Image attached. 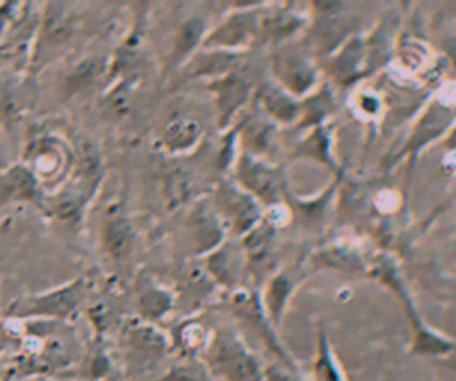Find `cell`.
Segmentation results:
<instances>
[{
  "instance_id": "cell-1",
  "label": "cell",
  "mask_w": 456,
  "mask_h": 381,
  "mask_svg": "<svg viewBox=\"0 0 456 381\" xmlns=\"http://www.w3.org/2000/svg\"><path fill=\"white\" fill-rule=\"evenodd\" d=\"M87 276H78L77 280L52 288L41 294L20 296L7 306V317L23 320H57L68 322L82 308L89 292Z\"/></svg>"
},
{
  "instance_id": "cell-2",
  "label": "cell",
  "mask_w": 456,
  "mask_h": 381,
  "mask_svg": "<svg viewBox=\"0 0 456 381\" xmlns=\"http://www.w3.org/2000/svg\"><path fill=\"white\" fill-rule=\"evenodd\" d=\"M78 18L69 4H48L43 11L41 23L36 36V45L32 52V68L39 69L46 66L48 61L62 50L77 32Z\"/></svg>"
},
{
  "instance_id": "cell-3",
  "label": "cell",
  "mask_w": 456,
  "mask_h": 381,
  "mask_svg": "<svg viewBox=\"0 0 456 381\" xmlns=\"http://www.w3.org/2000/svg\"><path fill=\"white\" fill-rule=\"evenodd\" d=\"M164 335L146 322H130L119 331V349L132 372H146L166 353Z\"/></svg>"
},
{
  "instance_id": "cell-4",
  "label": "cell",
  "mask_w": 456,
  "mask_h": 381,
  "mask_svg": "<svg viewBox=\"0 0 456 381\" xmlns=\"http://www.w3.org/2000/svg\"><path fill=\"white\" fill-rule=\"evenodd\" d=\"M210 365L217 374L232 381H258L255 360L244 353L237 340L219 336L210 351Z\"/></svg>"
},
{
  "instance_id": "cell-5",
  "label": "cell",
  "mask_w": 456,
  "mask_h": 381,
  "mask_svg": "<svg viewBox=\"0 0 456 381\" xmlns=\"http://www.w3.org/2000/svg\"><path fill=\"white\" fill-rule=\"evenodd\" d=\"M30 158V171L34 176L39 178H53L62 169L68 167L71 157L68 148L55 137H41L36 141L32 151L28 153Z\"/></svg>"
},
{
  "instance_id": "cell-6",
  "label": "cell",
  "mask_w": 456,
  "mask_h": 381,
  "mask_svg": "<svg viewBox=\"0 0 456 381\" xmlns=\"http://www.w3.org/2000/svg\"><path fill=\"white\" fill-rule=\"evenodd\" d=\"M39 203L41 185L28 166L18 164L0 173V207L9 201Z\"/></svg>"
},
{
  "instance_id": "cell-7",
  "label": "cell",
  "mask_w": 456,
  "mask_h": 381,
  "mask_svg": "<svg viewBox=\"0 0 456 381\" xmlns=\"http://www.w3.org/2000/svg\"><path fill=\"white\" fill-rule=\"evenodd\" d=\"M32 93L27 82H0V121L16 123L28 109Z\"/></svg>"
},
{
  "instance_id": "cell-8",
  "label": "cell",
  "mask_w": 456,
  "mask_h": 381,
  "mask_svg": "<svg viewBox=\"0 0 456 381\" xmlns=\"http://www.w3.org/2000/svg\"><path fill=\"white\" fill-rule=\"evenodd\" d=\"M132 228L121 215L107 219L102 230V247L110 258H121L130 251L132 246Z\"/></svg>"
},
{
  "instance_id": "cell-9",
  "label": "cell",
  "mask_w": 456,
  "mask_h": 381,
  "mask_svg": "<svg viewBox=\"0 0 456 381\" xmlns=\"http://www.w3.org/2000/svg\"><path fill=\"white\" fill-rule=\"evenodd\" d=\"M102 68H103L102 59H86V61L78 62L66 80L68 94H77V93L87 91L96 82V78L102 75Z\"/></svg>"
},
{
  "instance_id": "cell-10",
  "label": "cell",
  "mask_w": 456,
  "mask_h": 381,
  "mask_svg": "<svg viewBox=\"0 0 456 381\" xmlns=\"http://www.w3.org/2000/svg\"><path fill=\"white\" fill-rule=\"evenodd\" d=\"M114 372L112 361L107 354V351L102 345H96L91 353L84 358V370L82 376L87 381H103L107 376Z\"/></svg>"
},
{
  "instance_id": "cell-11",
  "label": "cell",
  "mask_w": 456,
  "mask_h": 381,
  "mask_svg": "<svg viewBox=\"0 0 456 381\" xmlns=\"http://www.w3.org/2000/svg\"><path fill=\"white\" fill-rule=\"evenodd\" d=\"M167 308H169V297L157 288H148L141 292L137 297V310L141 317L146 320H155L162 317Z\"/></svg>"
},
{
  "instance_id": "cell-12",
  "label": "cell",
  "mask_w": 456,
  "mask_h": 381,
  "mask_svg": "<svg viewBox=\"0 0 456 381\" xmlns=\"http://www.w3.org/2000/svg\"><path fill=\"white\" fill-rule=\"evenodd\" d=\"M160 381H205V377L194 365H176Z\"/></svg>"
},
{
  "instance_id": "cell-13",
  "label": "cell",
  "mask_w": 456,
  "mask_h": 381,
  "mask_svg": "<svg viewBox=\"0 0 456 381\" xmlns=\"http://www.w3.org/2000/svg\"><path fill=\"white\" fill-rule=\"evenodd\" d=\"M315 374H317V381H342L338 372H337V369L333 367V361H331V358H330L326 349L321 351Z\"/></svg>"
},
{
  "instance_id": "cell-14",
  "label": "cell",
  "mask_w": 456,
  "mask_h": 381,
  "mask_svg": "<svg viewBox=\"0 0 456 381\" xmlns=\"http://www.w3.org/2000/svg\"><path fill=\"white\" fill-rule=\"evenodd\" d=\"M16 381H57V379L46 377V376H32V377H23V379H16Z\"/></svg>"
},
{
  "instance_id": "cell-15",
  "label": "cell",
  "mask_w": 456,
  "mask_h": 381,
  "mask_svg": "<svg viewBox=\"0 0 456 381\" xmlns=\"http://www.w3.org/2000/svg\"><path fill=\"white\" fill-rule=\"evenodd\" d=\"M103 381H125V379H123V376H121L118 370H114V372H112L110 376H107Z\"/></svg>"
},
{
  "instance_id": "cell-16",
  "label": "cell",
  "mask_w": 456,
  "mask_h": 381,
  "mask_svg": "<svg viewBox=\"0 0 456 381\" xmlns=\"http://www.w3.org/2000/svg\"><path fill=\"white\" fill-rule=\"evenodd\" d=\"M0 381H2V379H0Z\"/></svg>"
}]
</instances>
